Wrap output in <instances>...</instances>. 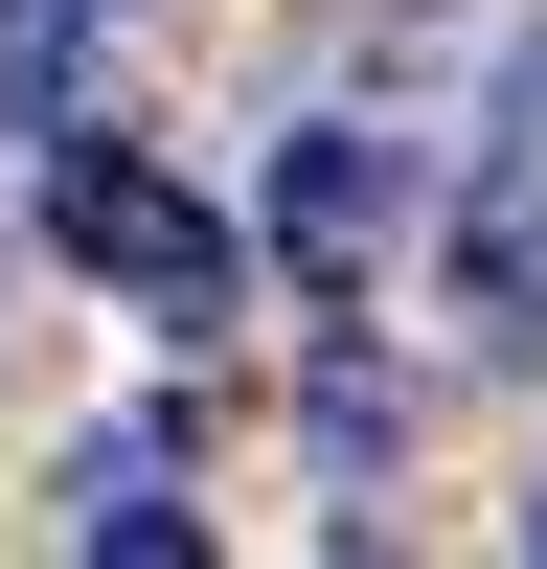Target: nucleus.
I'll return each instance as SVG.
<instances>
[{
    "instance_id": "nucleus-2",
    "label": "nucleus",
    "mask_w": 547,
    "mask_h": 569,
    "mask_svg": "<svg viewBox=\"0 0 547 569\" xmlns=\"http://www.w3.org/2000/svg\"><path fill=\"white\" fill-rule=\"evenodd\" d=\"M456 297H479V342H547V91H501L479 182H456Z\"/></svg>"
},
{
    "instance_id": "nucleus-5",
    "label": "nucleus",
    "mask_w": 547,
    "mask_h": 569,
    "mask_svg": "<svg viewBox=\"0 0 547 569\" xmlns=\"http://www.w3.org/2000/svg\"><path fill=\"white\" fill-rule=\"evenodd\" d=\"M0 114H69V0H0Z\"/></svg>"
},
{
    "instance_id": "nucleus-1",
    "label": "nucleus",
    "mask_w": 547,
    "mask_h": 569,
    "mask_svg": "<svg viewBox=\"0 0 547 569\" xmlns=\"http://www.w3.org/2000/svg\"><path fill=\"white\" fill-rule=\"evenodd\" d=\"M46 228H69L91 273H137V297H160V319H206V297H228V228L182 206L160 160H115V137H69V182H46Z\"/></svg>"
},
{
    "instance_id": "nucleus-4",
    "label": "nucleus",
    "mask_w": 547,
    "mask_h": 569,
    "mask_svg": "<svg viewBox=\"0 0 547 569\" xmlns=\"http://www.w3.org/2000/svg\"><path fill=\"white\" fill-rule=\"evenodd\" d=\"M69 525L115 547V569H182V547H206V525H182V433H115V456L69 479Z\"/></svg>"
},
{
    "instance_id": "nucleus-3",
    "label": "nucleus",
    "mask_w": 547,
    "mask_h": 569,
    "mask_svg": "<svg viewBox=\"0 0 547 569\" xmlns=\"http://www.w3.org/2000/svg\"><path fill=\"white\" fill-rule=\"evenodd\" d=\"M388 206H410V182H388V137H342V114H319V137H274V251H297L319 297L388 251Z\"/></svg>"
},
{
    "instance_id": "nucleus-6",
    "label": "nucleus",
    "mask_w": 547,
    "mask_h": 569,
    "mask_svg": "<svg viewBox=\"0 0 547 569\" xmlns=\"http://www.w3.org/2000/svg\"><path fill=\"white\" fill-rule=\"evenodd\" d=\"M525 547H547V501H525Z\"/></svg>"
}]
</instances>
